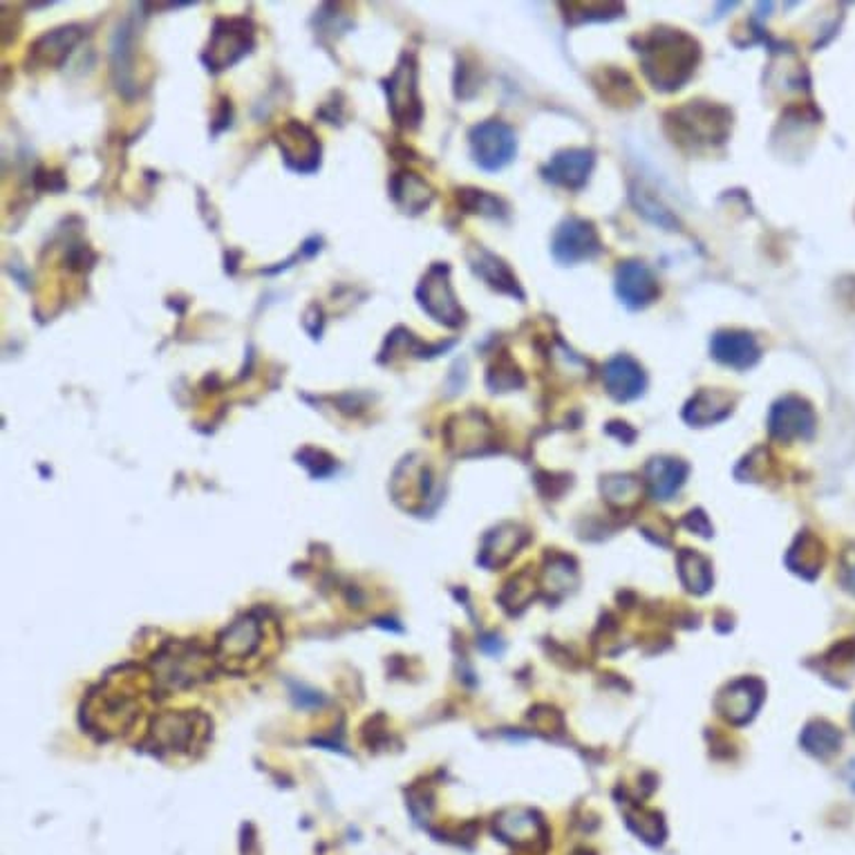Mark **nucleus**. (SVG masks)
Wrapping results in <instances>:
<instances>
[{"label": "nucleus", "instance_id": "6e6552de", "mask_svg": "<svg viewBox=\"0 0 855 855\" xmlns=\"http://www.w3.org/2000/svg\"><path fill=\"white\" fill-rule=\"evenodd\" d=\"M551 249L562 265H576V262L591 260L601 253V238L591 222L569 218L558 227Z\"/></svg>", "mask_w": 855, "mask_h": 855}, {"label": "nucleus", "instance_id": "cd10ccee", "mask_svg": "<svg viewBox=\"0 0 855 855\" xmlns=\"http://www.w3.org/2000/svg\"><path fill=\"white\" fill-rule=\"evenodd\" d=\"M840 582L846 591H851V594L855 596V547H851L844 556H842V564H840Z\"/></svg>", "mask_w": 855, "mask_h": 855}, {"label": "nucleus", "instance_id": "b1692460", "mask_svg": "<svg viewBox=\"0 0 855 855\" xmlns=\"http://www.w3.org/2000/svg\"><path fill=\"white\" fill-rule=\"evenodd\" d=\"M195 731L190 728V716H175V714H164L157 726H155V737L166 746L168 750L182 748L193 739Z\"/></svg>", "mask_w": 855, "mask_h": 855}, {"label": "nucleus", "instance_id": "1a4fd4ad", "mask_svg": "<svg viewBox=\"0 0 855 855\" xmlns=\"http://www.w3.org/2000/svg\"><path fill=\"white\" fill-rule=\"evenodd\" d=\"M616 294L629 309H643L659 296V283L643 262L627 260L616 272Z\"/></svg>", "mask_w": 855, "mask_h": 855}, {"label": "nucleus", "instance_id": "f8f14e48", "mask_svg": "<svg viewBox=\"0 0 855 855\" xmlns=\"http://www.w3.org/2000/svg\"><path fill=\"white\" fill-rule=\"evenodd\" d=\"M591 168H594V153L587 149H571L553 155L551 162L542 168V173L551 184L564 188H582L589 179Z\"/></svg>", "mask_w": 855, "mask_h": 855}, {"label": "nucleus", "instance_id": "c85d7f7f", "mask_svg": "<svg viewBox=\"0 0 855 855\" xmlns=\"http://www.w3.org/2000/svg\"><path fill=\"white\" fill-rule=\"evenodd\" d=\"M851 723L855 726V705H853V714H851Z\"/></svg>", "mask_w": 855, "mask_h": 855}, {"label": "nucleus", "instance_id": "f3484780", "mask_svg": "<svg viewBox=\"0 0 855 855\" xmlns=\"http://www.w3.org/2000/svg\"><path fill=\"white\" fill-rule=\"evenodd\" d=\"M733 413V399L721 390H701L688 404L683 417L694 426H710Z\"/></svg>", "mask_w": 855, "mask_h": 855}, {"label": "nucleus", "instance_id": "f257e3e1", "mask_svg": "<svg viewBox=\"0 0 855 855\" xmlns=\"http://www.w3.org/2000/svg\"><path fill=\"white\" fill-rule=\"evenodd\" d=\"M640 61L654 88L679 90L699 63V45L681 30H656L640 43Z\"/></svg>", "mask_w": 855, "mask_h": 855}, {"label": "nucleus", "instance_id": "ddd939ff", "mask_svg": "<svg viewBox=\"0 0 855 855\" xmlns=\"http://www.w3.org/2000/svg\"><path fill=\"white\" fill-rule=\"evenodd\" d=\"M603 381H605L607 392L612 394L616 402H632V399L640 397L643 390H645V372H643V368L634 359H629L625 354L612 359L605 365Z\"/></svg>", "mask_w": 855, "mask_h": 855}, {"label": "nucleus", "instance_id": "39448f33", "mask_svg": "<svg viewBox=\"0 0 855 855\" xmlns=\"http://www.w3.org/2000/svg\"><path fill=\"white\" fill-rule=\"evenodd\" d=\"M385 84L390 114L399 125H417L421 119V99L417 92V68L413 54H404Z\"/></svg>", "mask_w": 855, "mask_h": 855}, {"label": "nucleus", "instance_id": "2eb2a0df", "mask_svg": "<svg viewBox=\"0 0 855 855\" xmlns=\"http://www.w3.org/2000/svg\"><path fill=\"white\" fill-rule=\"evenodd\" d=\"M686 475H688V467L683 462H679V459H670V457L651 459L645 469V480H647L649 493L656 500L675 497V493L683 486Z\"/></svg>", "mask_w": 855, "mask_h": 855}, {"label": "nucleus", "instance_id": "9d476101", "mask_svg": "<svg viewBox=\"0 0 855 855\" xmlns=\"http://www.w3.org/2000/svg\"><path fill=\"white\" fill-rule=\"evenodd\" d=\"M281 151L289 168L298 173L316 171L320 162V144L311 130L298 121H289L281 133Z\"/></svg>", "mask_w": 855, "mask_h": 855}, {"label": "nucleus", "instance_id": "4be33fe9", "mask_svg": "<svg viewBox=\"0 0 855 855\" xmlns=\"http://www.w3.org/2000/svg\"><path fill=\"white\" fill-rule=\"evenodd\" d=\"M788 564L804 578H815L824 567V547L815 536H802L788 553Z\"/></svg>", "mask_w": 855, "mask_h": 855}, {"label": "nucleus", "instance_id": "f03ea898", "mask_svg": "<svg viewBox=\"0 0 855 855\" xmlns=\"http://www.w3.org/2000/svg\"><path fill=\"white\" fill-rule=\"evenodd\" d=\"M670 128L675 142L690 144L694 149L712 146L726 140L731 114L728 110L705 101H690L670 114Z\"/></svg>", "mask_w": 855, "mask_h": 855}, {"label": "nucleus", "instance_id": "9b49d317", "mask_svg": "<svg viewBox=\"0 0 855 855\" xmlns=\"http://www.w3.org/2000/svg\"><path fill=\"white\" fill-rule=\"evenodd\" d=\"M710 350H712V357L719 363L728 365V368H735V370L753 368L759 361V354H761L755 337L748 335V332H739V330L716 332L712 337Z\"/></svg>", "mask_w": 855, "mask_h": 855}, {"label": "nucleus", "instance_id": "20e7f679", "mask_svg": "<svg viewBox=\"0 0 855 855\" xmlns=\"http://www.w3.org/2000/svg\"><path fill=\"white\" fill-rule=\"evenodd\" d=\"M471 153L480 168L500 171L515 157L517 142L513 130L502 121H482L471 130Z\"/></svg>", "mask_w": 855, "mask_h": 855}, {"label": "nucleus", "instance_id": "5701e85b", "mask_svg": "<svg viewBox=\"0 0 855 855\" xmlns=\"http://www.w3.org/2000/svg\"><path fill=\"white\" fill-rule=\"evenodd\" d=\"M679 573L681 580L690 591H697V594H703V591L710 589L712 584V569L710 562L692 551H683L679 558Z\"/></svg>", "mask_w": 855, "mask_h": 855}, {"label": "nucleus", "instance_id": "bb28decb", "mask_svg": "<svg viewBox=\"0 0 855 855\" xmlns=\"http://www.w3.org/2000/svg\"><path fill=\"white\" fill-rule=\"evenodd\" d=\"M464 200H467V207L478 211V213H484V216H500V207L502 202L497 200V197L484 193V190H464Z\"/></svg>", "mask_w": 855, "mask_h": 855}, {"label": "nucleus", "instance_id": "412c9836", "mask_svg": "<svg viewBox=\"0 0 855 855\" xmlns=\"http://www.w3.org/2000/svg\"><path fill=\"white\" fill-rule=\"evenodd\" d=\"M800 744L813 757L826 759V757H831V755H835L840 750L842 733L833 726V723H829L824 719H815L802 731Z\"/></svg>", "mask_w": 855, "mask_h": 855}, {"label": "nucleus", "instance_id": "a878e982", "mask_svg": "<svg viewBox=\"0 0 855 855\" xmlns=\"http://www.w3.org/2000/svg\"><path fill=\"white\" fill-rule=\"evenodd\" d=\"M634 197H636L640 213L647 216L651 222L661 224V227H666V229H675V227L679 224V222L672 218V213H670L661 202H656L647 190H638V193H634Z\"/></svg>", "mask_w": 855, "mask_h": 855}, {"label": "nucleus", "instance_id": "7ed1b4c3", "mask_svg": "<svg viewBox=\"0 0 855 855\" xmlns=\"http://www.w3.org/2000/svg\"><path fill=\"white\" fill-rule=\"evenodd\" d=\"M253 47V28L246 19H229V21H218L209 47L205 52V63L209 65V70L220 73L231 68L233 63H238L249 50Z\"/></svg>", "mask_w": 855, "mask_h": 855}, {"label": "nucleus", "instance_id": "423d86ee", "mask_svg": "<svg viewBox=\"0 0 855 855\" xmlns=\"http://www.w3.org/2000/svg\"><path fill=\"white\" fill-rule=\"evenodd\" d=\"M448 274H450V270L446 265L430 267V272L424 276V281L417 289V298H419L424 311H428L437 322H441L446 327H459L464 322L467 314L457 303V296L450 287Z\"/></svg>", "mask_w": 855, "mask_h": 855}, {"label": "nucleus", "instance_id": "4468645a", "mask_svg": "<svg viewBox=\"0 0 855 855\" xmlns=\"http://www.w3.org/2000/svg\"><path fill=\"white\" fill-rule=\"evenodd\" d=\"M761 703V686L744 679L723 690L719 697V712L733 723H746Z\"/></svg>", "mask_w": 855, "mask_h": 855}, {"label": "nucleus", "instance_id": "aec40b11", "mask_svg": "<svg viewBox=\"0 0 855 855\" xmlns=\"http://www.w3.org/2000/svg\"><path fill=\"white\" fill-rule=\"evenodd\" d=\"M471 265L478 272V276H482L497 292H504V294H511V296H522L515 276L511 274L508 265H504V262L497 255H493V253H489L484 249H478L475 257L471 255Z\"/></svg>", "mask_w": 855, "mask_h": 855}, {"label": "nucleus", "instance_id": "393cba45", "mask_svg": "<svg viewBox=\"0 0 855 855\" xmlns=\"http://www.w3.org/2000/svg\"><path fill=\"white\" fill-rule=\"evenodd\" d=\"M79 41V34L75 28H63V30H56L47 36H43L36 45H34V54L39 56V61L43 63H54V61H61L65 56V50L70 52V47Z\"/></svg>", "mask_w": 855, "mask_h": 855}, {"label": "nucleus", "instance_id": "dca6fc26", "mask_svg": "<svg viewBox=\"0 0 855 855\" xmlns=\"http://www.w3.org/2000/svg\"><path fill=\"white\" fill-rule=\"evenodd\" d=\"M495 831L502 835V840L515 844V846H529L545 837V824L542 820L531 811H506L497 818Z\"/></svg>", "mask_w": 855, "mask_h": 855}, {"label": "nucleus", "instance_id": "0eeeda50", "mask_svg": "<svg viewBox=\"0 0 855 855\" xmlns=\"http://www.w3.org/2000/svg\"><path fill=\"white\" fill-rule=\"evenodd\" d=\"M815 426L818 417L813 406L807 399L796 397V394H788V397L779 399L768 417V430L779 441L811 439Z\"/></svg>", "mask_w": 855, "mask_h": 855}, {"label": "nucleus", "instance_id": "6ab92c4d", "mask_svg": "<svg viewBox=\"0 0 855 855\" xmlns=\"http://www.w3.org/2000/svg\"><path fill=\"white\" fill-rule=\"evenodd\" d=\"M392 197L406 213H419L430 205L432 190L415 173H399L392 179Z\"/></svg>", "mask_w": 855, "mask_h": 855}, {"label": "nucleus", "instance_id": "a211bd4d", "mask_svg": "<svg viewBox=\"0 0 855 855\" xmlns=\"http://www.w3.org/2000/svg\"><path fill=\"white\" fill-rule=\"evenodd\" d=\"M260 643V625L253 618L238 621L227 634L220 638V656L222 661H242L255 651Z\"/></svg>", "mask_w": 855, "mask_h": 855}]
</instances>
